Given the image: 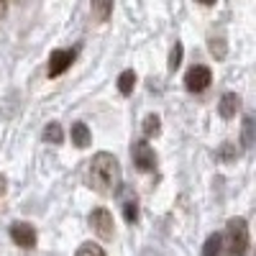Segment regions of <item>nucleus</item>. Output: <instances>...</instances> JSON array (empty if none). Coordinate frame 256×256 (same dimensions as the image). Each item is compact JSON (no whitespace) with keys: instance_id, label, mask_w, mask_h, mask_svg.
I'll use <instances>...</instances> for the list:
<instances>
[{"instance_id":"obj_1","label":"nucleus","mask_w":256,"mask_h":256,"mask_svg":"<svg viewBox=\"0 0 256 256\" xmlns=\"http://www.w3.org/2000/svg\"><path fill=\"white\" fill-rule=\"evenodd\" d=\"M84 182L92 192L98 195H110V192L118 187L120 182V164L113 154L108 152H100L90 159L88 164V172H84Z\"/></svg>"},{"instance_id":"obj_2","label":"nucleus","mask_w":256,"mask_h":256,"mask_svg":"<svg viewBox=\"0 0 256 256\" xmlns=\"http://www.w3.org/2000/svg\"><path fill=\"white\" fill-rule=\"evenodd\" d=\"M226 254L228 256H246L248 251V223L244 218H230L226 226Z\"/></svg>"},{"instance_id":"obj_3","label":"nucleus","mask_w":256,"mask_h":256,"mask_svg":"<svg viewBox=\"0 0 256 256\" xmlns=\"http://www.w3.org/2000/svg\"><path fill=\"white\" fill-rule=\"evenodd\" d=\"M90 228L98 233L100 238H105V241H110L113 236H116V223H113V216L105 208H95L92 212H90Z\"/></svg>"},{"instance_id":"obj_4","label":"nucleus","mask_w":256,"mask_h":256,"mask_svg":"<svg viewBox=\"0 0 256 256\" xmlns=\"http://www.w3.org/2000/svg\"><path fill=\"white\" fill-rule=\"evenodd\" d=\"M212 82V72L205 67V64H195V67H190L187 74H184V88L190 92H202L210 88Z\"/></svg>"},{"instance_id":"obj_5","label":"nucleus","mask_w":256,"mask_h":256,"mask_svg":"<svg viewBox=\"0 0 256 256\" xmlns=\"http://www.w3.org/2000/svg\"><path fill=\"white\" fill-rule=\"evenodd\" d=\"M134 164L141 172H154L156 169V154H154V148L148 146V141L134 144Z\"/></svg>"},{"instance_id":"obj_6","label":"nucleus","mask_w":256,"mask_h":256,"mask_svg":"<svg viewBox=\"0 0 256 256\" xmlns=\"http://www.w3.org/2000/svg\"><path fill=\"white\" fill-rule=\"evenodd\" d=\"M74 49H56L49 56V77H59L62 72H67L74 62Z\"/></svg>"},{"instance_id":"obj_7","label":"nucleus","mask_w":256,"mask_h":256,"mask_svg":"<svg viewBox=\"0 0 256 256\" xmlns=\"http://www.w3.org/2000/svg\"><path fill=\"white\" fill-rule=\"evenodd\" d=\"M10 238L18 246L31 248V246H36V228L31 223H13L10 226Z\"/></svg>"},{"instance_id":"obj_8","label":"nucleus","mask_w":256,"mask_h":256,"mask_svg":"<svg viewBox=\"0 0 256 256\" xmlns=\"http://www.w3.org/2000/svg\"><path fill=\"white\" fill-rule=\"evenodd\" d=\"M241 144L244 148H254L256 146V113H248L244 118V126H241Z\"/></svg>"},{"instance_id":"obj_9","label":"nucleus","mask_w":256,"mask_h":256,"mask_svg":"<svg viewBox=\"0 0 256 256\" xmlns=\"http://www.w3.org/2000/svg\"><path fill=\"white\" fill-rule=\"evenodd\" d=\"M238 108H241V98L236 92H226L220 98V102H218V113L223 118H233V116L238 113Z\"/></svg>"},{"instance_id":"obj_10","label":"nucleus","mask_w":256,"mask_h":256,"mask_svg":"<svg viewBox=\"0 0 256 256\" xmlns=\"http://www.w3.org/2000/svg\"><path fill=\"white\" fill-rule=\"evenodd\" d=\"M72 144L77 148H88L92 144V134H90V128L84 123H74L72 126Z\"/></svg>"},{"instance_id":"obj_11","label":"nucleus","mask_w":256,"mask_h":256,"mask_svg":"<svg viewBox=\"0 0 256 256\" xmlns=\"http://www.w3.org/2000/svg\"><path fill=\"white\" fill-rule=\"evenodd\" d=\"M220 251H223V233H210L202 246V256H220Z\"/></svg>"},{"instance_id":"obj_12","label":"nucleus","mask_w":256,"mask_h":256,"mask_svg":"<svg viewBox=\"0 0 256 256\" xmlns=\"http://www.w3.org/2000/svg\"><path fill=\"white\" fill-rule=\"evenodd\" d=\"M134 84H136V72L134 70L120 72V77H118V92L120 95H131L134 92Z\"/></svg>"},{"instance_id":"obj_13","label":"nucleus","mask_w":256,"mask_h":256,"mask_svg":"<svg viewBox=\"0 0 256 256\" xmlns=\"http://www.w3.org/2000/svg\"><path fill=\"white\" fill-rule=\"evenodd\" d=\"M44 141H46V144H62V141H64V128H62L56 120L46 123V128H44Z\"/></svg>"},{"instance_id":"obj_14","label":"nucleus","mask_w":256,"mask_h":256,"mask_svg":"<svg viewBox=\"0 0 256 256\" xmlns=\"http://www.w3.org/2000/svg\"><path fill=\"white\" fill-rule=\"evenodd\" d=\"M92 13L98 20H108L113 13V0H92Z\"/></svg>"},{"instance_id":"obj_15","label":"nucleus","mask_w":256,"mask_h":256,"mask_svg":"<svg viewBox=\"0 0 256 256\" xmlns=\"http://www.w3.org/2000/svg\"><path fill=\"white\" fill-rule=\"evenodd\" d=\"M74 256H105V251H102L100 244H95V241H84V244L77 248Z\"/></svg>"},{"instance_id":"obj_16","label":"nucleus","mask_w":256,"mask_h":256,"mask_svg":"<svg viewBox=\"0 0 256 256\" xmlns=\"http://www.w3.org/2000/svg\"><path fill=\"white\" fill-rule=\"evenodd\" d=\"M159 126H162V123H159V116H154V113L146 116V120H144V134H146V136H159Z\"/></svg>"},{"instance_id":"obj_17","label":"nucleus","mask_w":256,"mask_h":256,"mask_svg":"<svg viewBox=\"0 0 256 256\" xmlns=\"http://www.w3.org/2000/svg\"><path fill=\"white\" fill-rule=\"evenodd\" d=\"M180 62H182V44H180V41H177V44L172 46V54H169V70H177L180 67Z\"/></svg>"},{"instance_id":"obj_18","label":"nucleus","mask_w":256,"mask_h":256,"mask_svg":"<svg viewBox=\"0 0 256 256\" xmlns=\"http://www.w3.org/2000/svg\"><path fill=\"white\" fill-rule=\"evenodd\" d=\"M123 218H126L128 223H134V220L138 218V208H136V202H134V200L123 205Z\"/></svg>"},{"instance_id":"obj_19","label":"nucleus","mask_w":256,"mask_h":256,"mask_svg":"<svg viewBox=\"0 0 256 256\" xmlns=\"http://www.w3.org/2000/svg\"><path fill=\"white\" fill-rule=\"evenodd\" d=\"M200 6H216V0H198Z\"/></svg>"}]
</instances>
